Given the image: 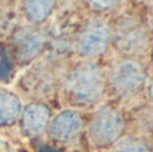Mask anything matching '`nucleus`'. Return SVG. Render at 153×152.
I'll return each mask as SVG.
<instances>
[{
  "label": "nucleus",
  "mask_w": 153,
  "mask_h": 152,
  "mask_svg": "<svg viewBox=\"0 0 153 152\" xmlns=\"http://www.w3.org/2000/svg\"><path fill=\"white\" fill-rule=\"evenodd\" d=\"M105 89L102 70L91 62L76 65L66 78V92L79 104H90L101 98Z\"/></svg>",
  "instance_id": "nucleus-1"
},
{
  "label": "nucleus",
  "mask_w": 153,
  "mask_h": 152,
  "mask_svg": "<svg viewBox=\"0 0 153 152\" xmlns=\"http://www.w3.org/2000/svg\"><path fill=\"white\" fill-rule=\"evenodd\" d=\"M114 43L126 54H141L148 47V35L140 23L128 19L118 24L114 31Z\"/></svg>",
  "instance_id": "nucleus-5"
},
{
  "label": "nucleus",
  "mask_w": 153,
  "mask_h": 152,
  "mask_svg": "<svg viewBox=\"0 0 153 152\" xmlns=\"http://www.w3.org/2000/svg\"><path fill=\"white\" fill-rule=\"evenodd\" d=\"M85 1L91 10L98 11V12H106L116 8L121 0H85Z\"/></svg>",
  "instance_id": "nucleus-10"
},
{
  "label": "nucleus",
  "mask_w": 153,
  "mask_h": 152,
  "mask_svg": "<svg viewBox=\"0 0 153 152\" xmlns=\"http://www.w3.org/2000/svg\"><path fill=\"white\" fill-rule=\"evenodd\" d=\"M23 40H26V45L22 43V55H28V53L35 54L38 48L40 47V38L36 34L27 35V37H24Z\"/></svg>",
  "instance_id": "nucleus-11"
},
{
  "label": "nucleus",
  "mask_w": 153,
  "mask_h": 152,
  "mask_svg": "<svg viewBox=\"0 0 153 152\" xmlns=\"http://www.w3.org/2000/svg\"><path fill=\"white\" fill-rule=\"evenodd\" d=\"M82 127L79 115L74 110H65L54 118L50 127V135L58 142H70L75 139Z\"/></svg>",
  "instance_id": "nucleus-6"
},
{
  "label": "nucleus",
  "mask_w": 153,
  "mask_h": 152,
  "mask_svg": "<svg viewBox=\"0 0 153 152\" xmlns=\"http://www.w3.org/2000/svg\"><path fill=\"white\" fill-rule=\"evenodd\" d=\"M20 113V101L15 94L0 90V125L12 124Z\"/></svg>",
  "instance_id": "nucleus-9"
},
{
  "label": "nucleus",
  "mask_w": 153,
  "mask_h": 152,
  "mask_svg": "<svg viewBox=\"0 0 153 152\" xmlns=\"http://www.w3.org/2000/svg\"><path fill=\"white\" fill-rule=\"evenodd\" d=\"M111 32L102 20H91L81 30L76 39V53L86 59H91L105 53L110 43Z\"/></svg>",
  "instance_id": "nucleus-2"
},
{
  "label": "nucleus",
  "mask_w": 153,
  "mask_h": 152,
  "mask_svg": "<svg viewBox=\"0 0 153 152\" xmlns=\"http://www.w3.org/2000/svg\"><path fill=\"white\" fill-rule=\"evenodd\" d=\"M124 128L122 118L114 109L103 108L95 113L89 127L93 143L97 145H108L120 137Z\"/></svg>",
  "instance_id": "nucleus-4"
},
{
  "label": "nucleus",
  "mask_w": 153,
  "mask_h": 152,
  "mask_svg": "<svg viewBox=\"0 0 153 152\" xmlns=\"http://www.w3.org/2000/svg\"><path fill=\"white\" fill-rule=\"evenodd\" d=\"M145 78L144 66L134 59H125L118 62L110 73L111 86L122 96L137 93L145 83Z\"/></svg>",
  "instance_id": "nucleus-3"
},
{
  "label": "nucleus",
  "mask_w": 153,
  "mask_h": 152,
  "mask_svg": "<svg viewBox=\"0 0 153 152\" xmlns=\"http://www.w3.org/2000/svg\"><path fill=\"white\" fill-rule=\"evenodd\" d=\"M50 118V110L43 104H30L22 113V127L24 133L36 136L45 131Z\"/></svg>",
  "instance_id": "nucleus-7"
},
{
  "label": "nucleus",
  "mask_w": 153,
  "mask_h": 152,
  "mask_svg": "<svg viewBox=\"0 0 153 152\" xmlns=\"http://www.w3.org/2000/svg\"><path fill=\"white\" fill-rule=\"evenodd\" d=\"M116 152H149V150L143 143L125 140L118 144V147L116 148Z\"/></svg>",
  "instance_id": "nucleus-12"
},
{
  "label": "nucleus",
  "mask_w": 153,
  "mask_h": 152,
  "mask_svg": "<svg viewBox=\"0 0 153 152\" xmlns=\"http://www.w3.org/2000/svg\"><path fill=\"white\" fill-rule=\"evenodd\" d=\"M22 7L30 22L43 23L53 13L55 0H22Z\"/></svg>",
  "instance_id": "nucleus-8"
}]
</instances>
